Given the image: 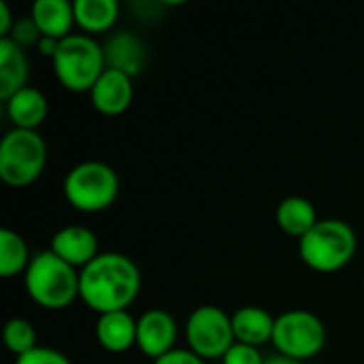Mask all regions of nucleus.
Returning a JSON list of instances; mask_svg holds the SVG:
<instances>
[{"label": "nucleus", "mask_w": 364, "mask_h": 364, "mask_svg": "<svg viewBox=\"0 0 364 364\" xmlns=\"http://www.w3.org/2000/svg\"><path fill=\"white\" fill-rule=\"evenodd\" d=\"M139 292L141 271L126 254L102 252L79 271V299L98 316L128 311Z\"/></svg>", "instance_id": "nucleus-1"}, {"label": "nucleus", "mask_w": 364, "mask_h": 364, "mask_svg": "<svg viewBox=\"0 0 364 364\" xmlns=\"http://www.w3.org/2000/svg\"><path fill=\"white\" fill-rule=\"evenodd\" d=\"M23 288L38 307L62 311L79 299V271L45 250L32 256L23 273Z\"/></svg>", "instance_id": "nucleus-2"}, {"label": "nucleus", "mask_w": 364, "mask_h": 364, "mask_svg": "<svg viewBox=\"0 0 364 364\" xmlns=\"http://www.w3.org/2000/svg\"><path fill=\"white\" fill-rule=\"evenodd\" d=\"M358 250L356 230L337 218L320 220L301 241L299 256L316 273H337L346 269Z\"/></svg>", "instance_id": "nucleus-3"}, {"label": "nucleus", "mask_w": 364, "mask_h": 364, "mask_svg": "<svg viewBox=\"0 0 364 364\" xmlns=\"http://www.w3.org/2000/svg\"><path fill=\"white\" fill-rule=\"evenodd\" d=\"M55 79L68 92H92L100 75L107 70L105 47L87 34H70L60 41L58 53L51 60Z\"/></svg>", "instance_id": "nucleus-4"}, {"label": "nucleus", "mask_w": 364, "mask_h": 364, "mask_svg": "<svg viewBox=\"0 0 364 364\" xmlns=\"http://www.w3.org/2000/svg\"><path fill=\"white\" fill-rule=\"evenodd\" d=\"M64 198L81 213H100L119 196V177L113 166L100 160L75 164L64 177Z\"/></svg>", "instance_id": "nucleus-5"}, {"label": "nucleus", "mask_w": 364, "mask_h": 364, "mask_svg": "<svg viewBox=\"0 0 364 364\" xmlns=\"http://www.w3.org/2000/svg\"><path fill=\"white\" fill-rule=\"evenodd\" d=\"M47 166V143L36 130L11 128L0 141V179L9 188L32 186Z\"/></svg>", "instance_id": "nucleus-6"}, {"label": "nucleus", "mask_w": 364, "mask_h": 364, "mask_svg": "<svg viewBox=\"0 0 364 364\" xmlns=\"http://www.w3.org/2000/svg\"><path fill=\"white\" fill-rule=\"evenodd\" d=\"M271 343L275 346L277 354L305 363L324 350L326 326L316 314L307 309H290L275 318Z\"/></svg>", "instance_id": "nucleus-7"}, {"label": "nucleus", "mask_w": 364, "mask_h": 364, "mask_svg": "<svg viewBox=\"0 0 364 364\" xmlns=\"http://www.w3.org/2000/svg\"><path fill=\"white\" fill-rule=\"evenodd\" d=\"M186 339L188 350L203 360L224 358V354L237 343L232 316L215 305H200L186 322Z\"/></svg>", "instance_id": "nucleus-8"}, {"label": "nucleus", "mask_w": 364, "mask_h": 364, "mask_svg": "<svg viewBox=\"0 0 364 364\" xmlns=\"http://www.w3.org/2000/svg\"><path fill=\"white\" fill-rule=\"evenodd\" d=\"M177 343V322L166 309H149L136 320V348L151 360L173 352Z\"/></svg>", "instance_id": "nucleus-9"}, {"label": "nucleus", "mask_w": 364, "mask_h": 364, "mask_svg": "<svg viewBox=\"0 0 364 364\" xmlns=\"http://www.w3.org/2000/svg\"><path fill=\"white\" fill-rule=\"evenodd\" d=\"M132 98H134L132 77L113 68H107L90 92L92 107L98 113L109 115V117L122 115L124 111H128V107L132 105Z\"/></svg>", "instance_id": "nucleus-10"}, {"label": "nucleus", "mask_w": 364, "mask_h": 364, "mask_svg": "<svg viewBox=\"0 0 364 364\" xmlns=\"http://www.w3.org/2000/svg\"><path fill=\"white\" fill-rule=\"evenodd\" d=\"M49 250L75 269H85L100 252L96 235L79 224L64 226L51 237Z\"/></svg>", "instance_id": "nucleus-11"}, {"label": "nucleus", "mask_w": 364, "mask_h": 364, "mask_svg": "<svg viewBox=\"0 0 364 364\" xmlns=\"http://www.w3.org/2000/svg\"><path fill=\"white\" fill-rule=\"evenodd\" d=\"M94 335L105 352L124 354L136 346V320L130 316V311L102 314L96 320Z\"/></svg>", "instance_id": "nucleus-12"}, {"label": "nucleus", "mask_w": 364, "mask_h": 364, "mask_svg": "<svg viewBox=\"0 0 364 364\" xmlns=\"http://www.w3.org/2000/svg\"><path fill=\"white\" fill-rule=\"evenodd\" d=\"M145 58H147V51H145L143 41L130 30L115 32L105 43L107 68L119 70V73H124L128 77H134V75H139L143 70Z\"/></svg>", "instance_id": "nucleus-13"}, {"label": "nucleus", "mask_w": 364, "mask_h": 364, "mask_svg": "<svg viewBox=\"0 0 364 364\" xmlns=\"http://www.w3.org/2000/svg\"><path fill=\"white\" fill-rule=\"evenodd\" d=\"M30 17L34 19L41 36L64 41L73 34L75 9L68 0H36L30 9Z\"/></svg>", "instance_id": "nucleus-14"}, {"label": "nucleus", "mask_w": 364, "mask_h": 364, "mask_svg": "<svg viewBox=\"0 0 364 364\" xmlns=\"http://www.w3.org/2000/svg\"><path fill=\"white\" fill-rule=\"evenodd\" d=\"M4 105H6V115L13 128H19V130H36L49 115V102L45 94L32 85L19 90Z\"/></svg>", "instance_id": "nucleus-15"}, {"label": "nucleus", "mask_w": 364, "mask_h": 364, "mask_svg": "<svg viewBox=\"0 0 364 364\" xmlns=\"http://www.w3.org/2000/svg\"><path fill=\"white\" fill-rule=\"evenodd\" d=\"M30 64L26 51L11 38H0V100L6 102L19 90L28 87Z\"/></svg>", "instance_id": "nucleus-16"}, {"label": "nucleus", "mask_w": 364, "mask_h": 364, "mask_svg": "<svg viewBox=\"0 0 364 364\" xmlns=\"http://www.w3.org/2000/svg\"><path fill=\"white\" fill-rule=\"evenodd\" d=\"M232 331H235L237 343L260 348V346L273 341L275 318L262 307L247 305L232 314Z\"/></svg>", "instance_id": "nucleus-17"}, {"label": "nucleus", "mask_w": 364, "mask_h": 364, "mask_svg": "<svg viewBox=\"0 0 364 364\" xmlns=\"http://www.w3.org/2000/svg\"><path fill=\"white\" fill-rule=\"evenodd\" d=\"M275 220L277 226L294 239H303L320 220H318V211L314 207V203L305 196H288L277 205L275 211Z\"/></svg>", "instance_id": "nucleus-18"}, {"label": "nucleus", "mask_w": 364, "mask_h": 364, "mask_svg": "<svg viewBox=\"0 0 364 364\" xmlns=\"http://www.w3.org/2000/svg\"><path fill=\"white\" fill-rule=\"evenodd\" d=\"M73 9L75 23L87 36L109 32L119 17V4L115 0H75Z\"/></svg>", "instance_id": "nucleus-19"}, {"label": "nucleus", "mask_w": 364, "mask_h": 364, "mask_svg": "<svg viewBox=\"0 0 364 364\" xmlns=\"http://www.w3.org/2000/svg\"><path fill=\"white\" fill-rule=\"evenodd\" d=\"M30 260L32 256H30L26 239L11 228H2L0 230V277L11 279V277L26 273V269L30 267Z\"/></svg>", "instance_id": "nucleus-20"}, {"label": "nucleus", "mask_w": 364, "mask_h": 364, "mask_svg": "<svg viewBox=\"0 0 364 364\" xmlns=\"http://www.w3.org/2000/svg\"><path fill=\"white\" fill-rule=\"evenodd\" d=\"M2 339H4L6 350L11 354H15L17 358L32 352L34 348H38V335H36L34 326L23 318L6 320L4 331H2Z\"/></svg>", "instance_id": "nucleus-21"}, {"label": "nucleus", "mask_w": 364, "mask_h": 364, "mask_svg": "<svg viewBox=\"0 0 364 364\" xmlns=\"http://www.w3.org/2000/svg\"><path fill=\"white\" fill-rule=\"evenodd\" d=\"M9 38H11L15 45H19V47L23 49V47L38 45V41H41V32H38V28H36L34 19L28 15V17H19V19H15V26H13V30H11V34H9Z\"/></svg>", "instance_id": "nucleus-22"}, {"label": "nucleus", "mask_w": 364, "mask_h": 364, "mask_svg": "<svg viewBox=\"0 0 364 364\" xmlns=\"http://www.w3.org/2000/svg\"><path fill=\"white\" fill-rule=\"evenodd\" d=\"M15 364H73L70 358L66 354H62L60 350H53V348H34L32 352L15 358Z\"/></svg>", "instance_id": "nucleus-23"}, {"label": "nucleus", "mask_w": 364, "mask_h": 364, "mask_svg": "<svg viewBox=\"0 0 364 364\" xmlns=\"http://www.w3.org/2000/svg\"><path fill=\"white\" fill-rule=\"evenodd\" d=\"M222 364H264V356L260 354V348L235 343L222 358Z\"/></svg>", "instance_id": "nucleus-24"}, {"label": "nucleus", "mask_w": 364, "mask_h": 364, "mask_svg": "<svg viewBox=\"0 0 364 364\" xmlns=\"http://www.w3.org/2000/svg\"><path fill=\"white\" fill-rule=\"evenodd\" d=\"M154 364H205V360L200 356H196L194 352H190V350L175 348L173 352H168L162 358L154 360Z\"/></svg>", "instance_id": "nucleus-25"}, {"label": "nucleus", "mask_w": 364, "mask_h": 364, "mask_svg": "<svg viewBox=\"0 0 364 364\" xmlns=\"http://www.w3.org/2000/svg\"><path fill=\"white\" fill-rule=\"evenodd\" d=\"M13 26H15L13 13H11V9H9V4L2 0V2H0V38H9Z\"/></svg>", "instance_id": "nucleus-26"}, {"label": "nucleus", "mask_w": 364, "mask_h": 364, "mask_svg": "<svg viewBox=\"0 0 364 364\" xmlns=\"http://www.w3.org/2000/svg\"><path fill=\"white\" fill-rule=\"evenodd\" d=\"M38 51H41V55H45V58H49V60H53V55L58 53V47H60V41H55V38H49V36H41V41H38Z\"/></svg>", "instance_id": "nucleus-27"}, {"label": "nucleus", "mask_w": 364, "mask_h": 364, "mask_svg": "<svg viewBox=\"0 0 364 364\" xmlns=\"http://www.w3.org/2000/svg\"><path fill=\"white\" fill-rule=\"evenodd\" d=\"M264 364H305L301 360H294L290 356H284V354H273L269 358H264Z\"/></svg>", "instance_id": "nucleus-28"}]
</instances>
